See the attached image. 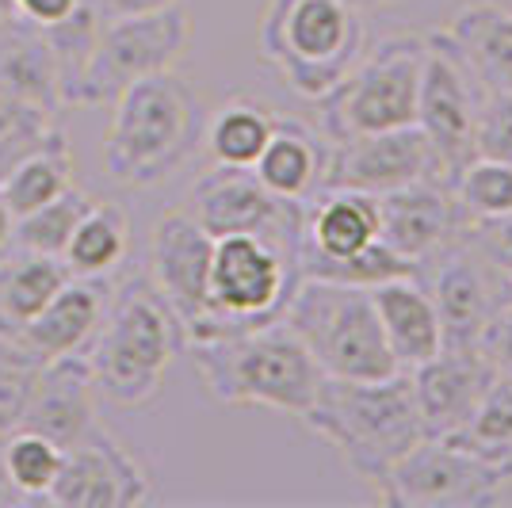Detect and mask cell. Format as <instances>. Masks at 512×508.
<instances>
[{
    "mask_svg": "<svg viewBox=\"0 0 512 508\" xmlns=\"http://www.w3.org/2000/svg\"><path fill=\"white\" fill-rule=\"evenodd\" d=\"M207 111L172 69L150 73L111 100L104 169L123 188H153L180 172L203 146Z\"/></svg>",
    "mask_w": 512,
    "mask_h": 508,
    "instance_id": "obj_1",
    "label": "cell"
},
{
    "mask_svg": "<svg viewBox=\"0 0 512 508\" xmlns=\"http://www.w3.org/2000/svg\"><path fill=\"white\" fill-rule=\"evenodd\" d=\"M302 283V207L276 230L214 237L211 310L188 344L283 321Z\"/></svg>",
    "mask_w": 512,
    "mask_h": 508,
    "instance_id": "obj_2",
    "label": "cell"
},
{
    "mask_svg": "<svg viewBox=\"0 0 512 508\" xmlns=\"http://www.w3.org/2000/svg\"><path fill=\"white\" fill-rule=\"evenodd\" d=\"M188 348L184 325L150 276H130L115 283L100 333L88 348V371L96 394L111 405L138 409L150 405L176 356Z\"/></svg>",
    "mask_w": 512,
    "mask_h": 508,
    "instance_id": "obj_3",
    "label": "cell"
},
{
    "mask_svg": "<svg viewBox=\"0 0 512 508\" xmlns=\"http://www.w3.org/2000/svg\"><path fill=\"white\" fill-rule=\"evenodd\" d=\"M302 424L333 447L344 466L367 486H379L386 470L417 440H425L409 371H398L379 382L325 375L314 405L302 413Z\"/></svg>",
    "mask_w": 512,
    "mask_h": 508,
    "instance_id": "obj_4",
    "label": "cell"
},
{
    "mask_svg": "<svg viewBox=\"0 0 512 508\" xmlns=\"http://www.w3.org/2000/svg\"><path fill=\"white\" fill-rule=\"evenodd\" d=\"M188 348L207 394L222 405H256L302 421L325 379L318 360L287 321L199 340Z\"/></svg>",
    "mask_w": 512,
    "mask_h": 508,
    "instance_id": "obj_5",
    "label": "cell"
},
{
    "mask_svg": "<svg viewBox=\"0 0 512 508\" xmlns=\"http://www.w3.org/2000/svg\"><path fill=\"white\" fill-rule=\"evenodd\" d=\"M256 43L283 85L321 100L363 54L367 27L356 0H268Z\"/></svg>",
    "mask_w": 512,
    "mask_h": 508,
    "instance_id": "obj_6",
    "label": "cell"
},
{
    "mask_svg": "<svg viewBox=\"0 0 512 508\" xmlns=\"http://www.w3.org/2000/svg\"><path fill=\"white\" fill-rule=\"evenodd\" d=\"M283 321L299 333L329 379L379 382L402 371L383 337L367 287L302 279Z\"/></svg>",
    "mask_w": 512,
    "mask_h": 508,
    "instance_id": "obj_7",
    "label": "cell"
},
{
    "mask_svg": "<svg viewBox=\"0 0 512 508\" xmlns=\"http://www.w3.org/2000/svg\"><path fill=\"white\" fill-rule=\"evenodd\" d=\"M425 35H386L375 46H363L356 65L337 88L321 96V134L344 142L356 134L394 130L417 123V92L425 69Z\"/></svg>",
    "mask_w": 512,
    "mask_h": 508,
    "instance_id": "obj_8",
    "label": "cell"
},
{
    "mask_svg": "<svg viewBox=\"0 0 512 508\" xmlns=\"http://www.w3.org/2000/svg\"><path fill=\"white\" fill-rule=\"evenodd\" d=\"M188 43H192V20L180 4L161 12L104 20L77 85L65 96V107L111 104L127 85L172 69L188 54Z\"/></svg>",
    "mask_w": 512,
    "mask_h": 508,
    "instance_id": "obj_9",
    "label": "cell"
},
{
    "mask_svg": "<svg viewBox=\"0 0 512 508\" xmlns=\"http://www.w3.org/2000/svg\"><path fill=\"white\" fill-rule=\"evenodd\" d=\"M501 486V463H490L444 436H425L386 470L375 493L390 508H482L501 497Z\"/></svg>",
    "mask_w": 512,
    "mask_h": 508,
    "instance_id": "obj_10",
    "label": "cell"
},
{
    "mask_svg": "<svg viewBox=\"0 0 512 508\" xmlns=\"http://www.w3.org/2000/svg\"><path fill=\"white\" fill-rule=\"evenodd\" d=\"M413 276L436 302L444 348H482L497 314L512 302L509 279L467 233L417 264Z\"/></svg>",
    "mask_w": 512,
    "mask_h": 508,
    "instance_id": "obj_11",
    "label": "cell"
},
{
    "mask_svg": "<svg viewBox=\"0 0 512 508\" xmlns=\"http://www.w3.org/2000/svg\"><path fill=\"white\" fill-rule=\"evenodd\" d=\"M425 39L428 50L417 92V127L425 130L432 149L440 153L448 180H455L474 161V119L486 88L474 77V69L448 31H432Z\"/></svg>",
    "mask_w": 512,
    "mask_h": 508,
    "instance_id": "obj_12",
    "label": "cell"
},
{
    "mask_svg": "<svg viewBox=\"0 0 512 508\" xmlns=\"http://www.w3.org/2000/svg\"><path fill=\"white\" fill-rule=\"evenodd\" d=\"M421 180H448L440 153L417 123L333 142L325 188H356L371 195L409 188Z\"/></svg>",
    "mask_w": 512,
    "mask_h": 508,
    "instance_id": "obj_13",
    "label": "cell"
},
{
    "mask_svg": "<svg viewBox=\"0 0 512 508\" xmlns=\"http://www.w3.org/2000/svg\"><path fill=\"white\" fill-rule=\"evenodd\" d=\"M153 482L146 466L119 444L104 424H92L81 440L62 451V470L46 493L62 508H130L146 505Z\"/></svg>",
    "mask_w": 512,
    "mask_h": 508,
    "instance_id": "obj_14",
    "label": "cell"
},
{
    "mask_svg": "<svg viewBox=\"0 0 512 508\" xmlns=\"http://www.w3.org/2000/svg\"><path fill=\"white\" fill-rule=\"evenodd\" d=\"M211 256L214 237L184 207L157 218L150 233V279L176 310L184 337H192L211 310Z\"/></svg>",
    "mask_w": 512,
    "mask_h": 508,
    "instance_id": "obj_15",
    "label": "cell"
},
{
    "mask_svg": "<svg viewBox=\"0 0 512 508\" xmlns=\"http://www.w3.org/2000/svg\"><path fill=\"white\" fill-rule=\"evenodd\" d=\"M470 226L451 180H421L379 195V241L417 268L432 253L448 249Z\"/></svg>",
    "mask_w": 512,
    "mask_h": 508,
    "instance_id": "obj_16",
    "label": "cell"
},
{
    "mask_svg": "<svg viewBox=\"0 0 512 508\" xmlns=\"http://www.w3.org/2000/svg\"><path fill=\"white\" fill-rule=\"evenodd\" d=\"M497 363L486 348H440L432 360L409 371L413 402L425 424V436H455L486 398Z\"/></svg>",
    "mask_w": 512,
    "mask_h": 508,
    "instance_id": "obj_17",
    "label": "cell"
},
{
    "mask_svg": "<svg viewBox=\"0 0 512 508\" xmlns=\"http://www.w3.org/2000/svg\"><path fill=\"white\" fill-rule=\"evenodd\" d=\"M111 295H115V283L107 276H69L12 348L31 363L88 356L92 340L104 325Z\"/></svg>",
    "mask_w": 512,
    "mask_h": 508,
    "instance_id": "obj_18",
    "label": "cell"
},
{
    "mask_svg": "<svg viewBox=\"0 0 512 508\" xmlns=\"http://www.w3.org/2000/svg\"><path fill=\"white\" fill-rule=\"evenodd\" d=\"M299 207L302 203L272 195L253 169H234V165H214L211 172H203L184 203V211L211 237L276 230Z\"/></svg>",
    "mask_w": 512,
    "mask_h": 508,
    "instance_id": "obj_19",
    "label": "cell"
},
{
    "mask_svg": "<svg viewBox=\"0 0 512 508\" xmlns=\"http://www.w3.org/2000/svg\"><path fill=\"white\" fill-rule=\"evenodd\" d=\"M92 424H96V382L88 371V356L39 363L20 428L39 432L65 451L73 440H81Z\"/></svg>",
    "mask_w": 512,
    "mask_h": 508,
    "instance_id": "obj_20",
    "label": "cell"
},
{
    "mask_svg": "<svg viewBox=\"0 0 512 508\" xmlns=\"http://www.w3.org/2000/svg\"><path fill=\"white\" fill-rule=\"evenodd\" d=\"M379 241V195L356 188H321L302 203V268L344 260Z\"/></svg>",
    "mask_w": 512,
    "mask_h": 508,
    "instance_id": "obj_21",
    "label": "cell"
},
{
    "mask_svg": "<svg viewBox=\"0 0 512 508\" xmlns=\"http://www.w3.org/2000/svg\"><path fill=\"white\" fill-rule=\"evenodd\" d=\"M329 149H333V142L318 127L279 115L276 130H272L264 153L256 157L253 172L260 176V184L279 199L310 203L325 188Z\"/></svg>",
    "mask_w": 512,
    "mask_h": 508,
    "instance_id": "obj_22",
    "label": "cell"
},
{
    "mask_svg": "<svg viewBox=\"0 0 512 508\" xmlns=\"http://www.w3.org/2000/svg\"><path fill=\"white\" fill-rule=\"evenodd\" d=\"M371 302H375L383 337L402 371L421 367L444 348L436 302H432V295H428L425 283L417 276H398L371 287Z\"/></svg>",
    "mask_w": 512,
    "mask_h": 508,
    "instance_id": "obj_23",
    "label": "cell"
},
{
    "mask_svg": "<svg viewBox=\"0 0 512 508\" xmlns=\"http://www.w3.org/2000/svg\"><path fill=\"white\" fill-rule=\"evenodd\" d=\"M0 96L43 107L50 115L62 111V73L54 46L43 27L20 16L0 27Z\"/></svg>",
    "mask_w": 512,
    "mask_h": 508,
    "instance_id": "obj_24",
    "label": "cell"
},
{
    "mask_svg": "<svg viewBox=\"0 0 512 508\" xmlns=\"http://www.w3.org/2000/svg\"><path fill=\"white\" fill-rule=\"evenodd\" d=\"M65 279H69V268L62 256L23 253V249H12L4 256L0 260V344H16Z\"/></svg>",
    "mask_w": 512,
    "mask_h": 508,
    "instance_id": "obj_25",
    "label": "cell"
},
{
    "mask_svg": "<svg viewBox=\"0 0 512 508\" xmlns=\"http://www.w3.org/2000/svg\"><path fill=\"white\" fill-rule=\"evenodd\" d=\"M444 31L463 50L486 92H512V12L497 4H467Z\"/></svg>",
    "mask_w": 512,
    "mask_h": 508,
    "instance_id": "obj_26",
    "label": "cell"
},
{
    "mask_svg": "<svg viewBox=\"0 0 512 508\" xmlns=\"http://www.w3.org/2000/svg\"><path fill=\"white\" fill-rule=\"evenodd\" d=\"M276 111L256 100V96H234L222 107H214L207 127H203V146L211 153L214 165H234V169H253L256 157L264 153L272 130H276Z\"/></svg>",
    "mask_w": 512,
    "mask_h": 508,
    "instance_id": "obj_27",
    "label": "cell"
},
{
    "mask_svg": "<svg viewBox=\"0 0 512 508\" xmlns=\"http://www.w3.org/2000/svg\"><path fill=\"white\" fill-rule=\"evenodd\" d=\"M73 184V149L62 130H54L43 146L23 153L0 180V203L12 211V218H23L35 207L50 203Z\"/></svg>",
    "mask_w": 512,
    "mask_h": 508,
    "instance_id": "obj_28",
    "label": "cell"
},
{
    "mask_svg": "<svg viewBox=\"0 0 512 508\" xmlns=\"http://www.w3.org/2000/svg\"><path fill=\"white\" fill-rule=\"evenodd\" d=\"M130 245V218L119 203L92 199V207L81 214L77 230L65 241V268L69 276H111V268L123 264Z\"/></svg>",
    "mask_w": 512,
    "mask_h": 508,
    "instance_id": "obj_29",
    "label": "cell"
},
{
    "mask_svg": "<svg viewBox=\"0 0 512 508\" xmlns=\"http://www.w3.org/2000/svg\"><path fill=\"white\" fill-rule=\"evenodd\" d=\"M448 440L482 455V459H490V463L505 466V459H512V371L493 375L490 390L478 402L474 417Z\"/></svg>",
    "mask_w": 512,
    "mask_h": 508,
    "instance_id": "obj_30",
    "label": "cell"
},
{
    "mask_svg": "<svg viewBox=\"0 0 512 508\" xmlns=\"http://www.w3.org/2000/svg\"><path fill=\"white\" fill-rule=\"evenodd\" d=\"M92 207V195L77 184H69L62 195H54L50 203L35 207L31 214L16 218V233H12V249L23 253H43V256H62L69 233L77 230L81 214Z\"/></svg>",
    "mask_w": 512,
    "mask_h": 508,
    "instance_id": "obj_31",
    "label": "cell"
},
{
    "mask_svg": "<svg viewBox=\"0 0 512 508\" xmlns=\"http://www.w3.org/2000/svg\"><path fill=\"white\" fill-rule=\"evenodd\" d=\"M0 463H4L8 486L20 493V501L23 497H46L58 470H62V447L39 432H31V428H16L0 444Z\"/></svg>",
    "mask_w": 512,
    "mask_h": 508,
    "instance_id": "obj_32",
    "label": "cell"
},
{
    "mask_svg": "<svg viewBox=\"0 0 512 508\" xmlns=\"http://www.w3.org/2000/svg\"><path fill=\"white\" fill-rule=\"evenodd\" d=\"M451 184H455V195H459L463 211L470 214V222L512 214V165L505 161L474 157Z\"/></svg>",
    "mask_w": 512,
    "mask_h": 508,
    "instance_id": "obj_33",
    "label": "cell"
},
{
    "mask_svg": "<svg viewBox=\"0 0 512 508\" xmlns=\"http://www.w3.org/2000/svg\"><path fill=\"white\" fill-rule=\"evenodd\" d=\"M35 371H39V363H31L12 344H0V440L23 424Z\"/></svg>",
    "mask_w": 512,
    "mask_h": 508,
    "instance_id": "obj_34",
    "label": "cell"
},
{
    "mask_svg": "<svg viewBox=\"0 0 512 508\" xmlns=\"http://www.w3.org/2000/svg\"><path fill=\"white\" fill-rule=\"evenodd\" d=\"M474 157L512 165V92H486L474 119Z\"/></svg>",
    "mask_w": 512,
    "mask_h": 508,
    "instance_id": "obj_35",
    "label": "cell"
},
{
    "mask_svg": "<svg viewBox=\"0 0 512 508\" xmlns=\"http://www.w3.org/2000/svg\"><path fill=\"white\" fill-rule=\"evenodd\" d=\"M77 4H81V0H12L16 16L27 23H35V27H54V23L69 20V16L77 12Z\"/></svg>",
    "mask_w": 512,
    "mask_h": 508,
    "instance_id": "obj_36",
    "label": "cell"
},
{
    "mask_svg": "<svg viewBox=\"0 0 512 508\" xmlns=\"http://www.w3.org/2000/svg\"><path fill=\"white\" fill-rule=\"evenodd\" d=\"M482 348L490 352V360L497 363V371H512V302L497 314L490 337H486Z\"/></svg>",
    "mask_w": 512,
    "mask_h": 508,
    "instance_id": "obj_37",
    "label": "cell"
},
{
    "mask_svg": "<svg viewBox=\"0 0 512 508\" xmlns=\"http://www.w3.org/2000/svg\"><path fill=\"white\" fill-rule=\"evenodd\" d=\"M100 4V16L104 20H115V16H142V12H161V8H172L180 0H96Z\"/></svg>",
    "mask_w": 512,
    "mask_h": 508,
    "instance_id": "obj_38",
    "label": "cell"
},
{
    "mask_svg": "<svg viewBox=\"0 0 512 508\" xmlns=\"http://www.w3.org/2000/svg\"><path fill=\"white\" fill-rule=\"evenodd\" d=\"M12 233H16V218H12V211L0 203V260L12 253Z\"/></svg>",
    "mask_w": 512,
    "mask_h": 508,
    "instance_id": "obj_39",
    "label": "cell"
},
{
    "mask_svg": "<svg viewBox=\"0 0 512 508\" xmlns=\"http://www.w3.org/2000/svg\"><path fill=\"white\" fill-rule=\"evenodd\" d=\"M8 20H16V8H12V0H0V27Z\"/></svg>",
    "mask_w": 512,
    "mask_h": 508,
    "instance_id": "obj_40",
    "label": "cell"
},
{
    "mask_svg": "<svg viewBox=\"0 0 512 508\" xmlns=\"http://www.w3.org/2000/svg\"><path fill=\"white\" fill-rule=\"evenodd\" d=\"M505 482H512V459H505Z\"/></svg>",
    "mask_w": 512,
    "mask_h": 508,
    "instance_id": "obj_41",
    "label": "cell"
}]
</instances>
